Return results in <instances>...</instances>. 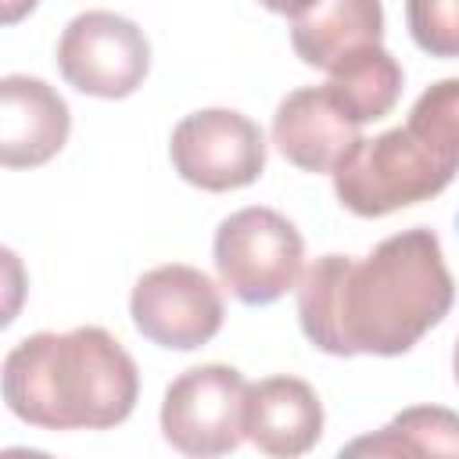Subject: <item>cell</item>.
I'll return each mask as SVG.
<instances>
[{"label":"cell","instance_id":"6da1fadb","mask_svg":"<svg viewBox=\"0 0 459 459\" xmlns=\"http://www.w3.org/2000/svg\"><path fill=\"white\" fill-rule=\"evenodd\" d=\"M455 301L441 240L427 226L384 237L369 255H323L298 283V323L312 348L351 355H405Z\"/></svg>","mask_w":459,"mask_h":459},{"label":"cell","instance_id":"7a4b0ae2","mask_svg":"<svg viewBox=\"0 0 459 459\" xmlns=\"http://www.w3.org/2000/svg\"><path fill=\"white\" fill-rule=\"evenodd\" d=\"M140 398L133 355L104 326L22 337L4 359L7 409L39 430H108Z\"/></svg>","mask_w":459,"mask_h":459},{"label":"cell","instance_id":"3957f363","mask_svg":"<svg viewBox=\"0 0 459 459\" xmlns=\"http://www.w3.org/2000/svg\"><path fill=\"white\" fill-rule=\"evenodd\" d=\"M459 172V151L420 118H405L355 151L333 169L337 201L359 219H380L398 208L437 197Z\"/></svg>","mask_w":459,"mask_h":459},{"label":"cell","instance_id":"277c9868","mask_svg":"<svg viewBox=\"0 0 459 459\" xmlns=\"http://www.w3.org/2000/svg\"><path fill=\"white\" fill-rule=\"evenodd\" d=\"M212 255L222 287L251 308L298 290L305 273V240L298 226L262 204L226 215L215 230Z\"/></svg>","mask_w":459,"mask_h":459},{"label":"cell","instance_id":"5b68a950","mask_svg":"<svg viewBox=\"0 0 459 459\" xmlns=\"http://www.w3.org/2000/svg\"><path fill=\"white\" fill-rule=\"evenodd\" d=\"M57 68L72 90L100 100H122L143 86L151 72V43L126 14L82 11L57 39Z\"/></svg>","mask_w":459,"mask_h":459},{"label":"cell","instance_id":"8992f818","mask_svg":"<svg viewBox=\"0 0 459 459\" xmlns=\"http://www.w3.org/2000/svg\"><path fill=\"white\" fill-rule=\"evenodd\" d=\"M247 380L226 362H204L179 373L161 398L165 441L197 459L226 455L244 441Z\"/></svg>","mask_w":459,"mask_h":459},{"label":"cell","instance_id":"52a82bcc","mask_svg":"<svg viewBox=\"0 0 459 459\" xmlns=\"http://www.w3.org/2000/svg\"><path fill=\"white\" fill-rule=\"evenodd\" d=\"M169 158L179 179L197 190H240L265 172V133L233 108H201L172 129Z\"/></svg>","mask_w":459,"mask_h":459},{"label":"cell","instance_id":"ba28073f","mask_svg":"<svg viewBox=\"0 0 459 459\" xmlns=\"http://www.w3.org/2000/svg\"><path fill=\"white\" fill-rule=\"evenodd\" d=\"M129 316L151 344L169 351H194L222 330L226 305L219 283L208 273L169 262L133 283Z\"/></svg>","mask_w":459,"mask_h":459},{"label":"cell","instance_id":"9c48e42d","mask_svg":"<svg viewBox=\"0 0 459 459\" xmlns=\"http://www.w3.org/2000/svg\"><path fill=\"white\" fill-rule=\"evenodd\" d=\"M359 129L362 126L348 118V111L330 97L326 86L290 90L273 115V143L301 172L333 176V169L362 140Z\"/></svg>","mask_w":459,"mask_h":459},{"label":"cell","instance_id":"30bf717a","mask_svg":"<svg viewBox=\"0 0 459 459\" xmlns=\"http://www.w3.org/2000/svg\"><path fill=\"white\" fill-rule=\"evenodd\" d=\"M72 115L65 97L36 75L0 79V161L7 169L47 165L68 140Z\"/></svg>","mask_w":459,"mask_h":459},{"label":"cell","instance_id":"8fae6325","mask_svg":"<svg viewBox=\"0 0 459 459\" xmlns=\"http://www.w3.org/2000/svg\"><path fill=\"white\" fill-rule=\"evenodd\" d=\"M244 437L276 459L305 455L323 437V402L298 377H265L247 384Z\"/></svg>","mask_w":459,"mask_h":459},{"label":"cell","instance_id":"7c38bea8","mask_svg":"<svg viewBox=\"0 0 459 459\" xmlns=\"http://www.w3.org/2000/svg\"><path fill=\"white\" fill-rule=\"evenodd\" d=\"M384 43L380 0H312L290 25V47L301 65L333 72L348 57Z\"/></svg>","mask_w":459,"mask_h":459},{"label":"cell","instance_id":"4fadbf2b","mask_svg":"<svg viewBox=\"0 0 459 459\" xmlns=\"http://www.w3.org/2000/svg\"><path fill=\"white\" fill-rule=\"evenodd\" d=\"M323 86L348 111L351 122L366 126V122H377L394 111L405 75H402V65L394 61V54L384 50V43H380V47H369V50L348 57L341 68L330 72V79Z\"/></svg>","mask_w":459,"mask_h":459},{"label":"cell","instance_id":"5bb4252c","mask_svg":"<svg viewBox=\"0 0 459 459\" xmlns=\"http://www.w3.org/2000/svg\"><path fill=\"white\" fill-rule=\"evenodd\" d=\"M341 455H459V412L441 405L402 409L377 434L344 445Z\"/></svg>","mask_w":459,"mask_h":459},{"label":"cell","instance_id":"9a60e30c","mask_svg":"<svg viewBox=\"0 0 459 459\" xmlns=\"http://www.w3.org/2000/svg\"><path fill=\"white\" fill-rule=\"evenodd\" d=\"M412 43L430 57H459V0H405Z\"/></svg>","mask_w":459,"mask_h":459},{"label":"cell","instance_id":"2e32d148","mask_svg":"<svg viewBox=\"0 0 459 459\" xmlns=\"http://www.w3.org/2000/svg\"><path fill=\"white\" fill-rule=\"evenodd\" d=\"M412 118H420L423 126H430L441 140H448L459 151V79H441L434 86H427L412 111Z\"/></svg>","mask_w":459,"mask_h":459},{"label":"cell","instance_id":"e0dca14e","mask_svg":"<svg viewBox=\"0 0 459 459\" xmlns=\"http://www.w3.org/2000/svg\"><path fill=\"white\" fill-rule=\"evenodd\" d=\"M36 4H39V0H0V18H4V25H18L25 14L36 11Z\"/></svg>","mask_w":459,"mask_h":459},{"label":"cell","instance_id":"ac0fdd59","mask_svg":"<svg viewBox=\"0 0 459 459\" xmlns=\"http://www.w3.org/2000/svg\"><path fill=\"white\" fill-rule=\"evenodd\" d=\"M258 4H262V7H269L273 14H290V18H294V14H301L312 0H258Z\"/></svg>","mask_w":459,"mask_h":459},{"label":"cell","instance_id":"d6986e66","mask_svg":"<svg viewBox=\"0 0 459 459\" xmlns=\"http://www.w3.org/2000/svg\"><path fill=\"white\" fill-rule=\"evenodd\" d=\"M452 377L459 384V337H455V348H452Z\"/></svg>","mask_w":459,"mask_h":459},{"label":"cell","instance_id":"ffe728a7","mask_svg":"<svg viewBox=\"0 0 459 459\" xmlns=\"http://www.w3.org/2000/svg\"><path fill=\"white\" fill-rule=\"evenodd\" d=\"M455 226H459V219H455Z\"/></svg>","mask_w":459,"mask_h":459}]
</instances>
